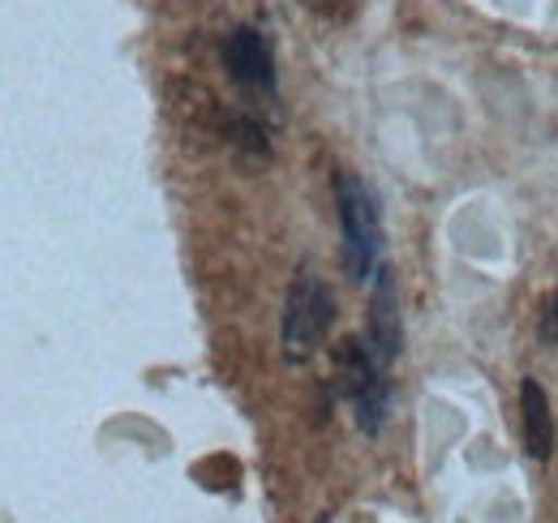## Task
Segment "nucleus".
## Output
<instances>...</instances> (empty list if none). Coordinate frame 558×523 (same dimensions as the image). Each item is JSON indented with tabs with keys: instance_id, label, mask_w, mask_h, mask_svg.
I'll use <instances>...</instances> for the list:
<instances>
[{
	"instance_id": "f257e3e1",
	"label": "nucleus",
	"mask_w": 558,
	"mask_h": 523,
	"mask_svg": "<svg viewBox=\"0 0 558 523\" xmlns=\"http://www.w3.org/2000/svg\"><path fill=\"white\" fill-rule=\"evenodd\" d=\"M336 210H340V232H344V270L352 283H365L378 275V254H383L378 197L361 177L336 172Z\"/></svg>"
},
{
	"instance_id": "20e7f679",
	"label": "nucleus",
	"mask_w": 558,
	"mask_h": 523,
	"mask_svg": "<svg viewBox=\"0 0 558 523\" xmlns=\"http://www.w3.org/2000/svg\"><path fill=\"white\" fill-rule=\"evenodd\" d=\"M223 65L228 73L245 86V90H276V61L271 48L263 39V31L254 26H236L223 44Z\"/></svg>"
},
{
	"instance_id": "0eeeda50",
	"label": "nucleus",
	"mask_w": 558,
	"mask_h": 523,
	"mask_svg": "<svg viewBox=\"0 0 558 523\" xmlns=\"http://www.w3.org/2000/svg\"><path fill=\"white\" fill-rule=\"evenodd\" d=\"M228 137H232L241 150H250V155H267V130H263L258 121H250V117H232V121H228Z\"/></svg>"
},
{
	"instance_id": "9d476101",
	"label": "nucleus",
	"mask_w": 558,
	"mask_h": 523,
	"mask_svg": "<svg viewBox=\"0 0 558 523\" xmlns=\"http://www.w3.org/2000/svg\"><path fill=\"white\" fill-rule=\"evenodd\" d=\"M323 523H327V520H323Z\"/></svg>"
},
{
	"instance_id": "7ed1b4c3",
	"label": "nucleus",
	"mask_w": 558,
	"mask_h": 523,
	"mask_svg": "<svg viewBox=\"0 0 558 523\" xmlns=\"http://www.w3.org/2000/svg\"><path fill=\"white\" fill-rule=\"evenodd\" d=\"M336 374H340V391L356 412V425L365 434H378L391 408V387H387V365L383 356L369 348V339H340L336 348Z\"/></svg>"
},
{
	"instance_id": "39448f33",
	"label": "nucleus",
	"mask_w": 558,
	"mask_h": 523,
	"mask_svg": "<svg viewBox=\"0 0 558 523\" xmlns=\"http://www.w3.org/2000/svg\"><path fill=\"white\" fill-rule=\"evenodd\" d=\"M404 327H400V288L391 279L387 266H378L374 275V296H369V348L383 356V365H391L400 356Z\"/></svg>"
},
{
	"instance_id": "f03ea898",
	"label": "nucleus",
	"mask_w": 558,
	"mask_h": 523,
	"mask_svg": "<svg viewBox=\"0 0 558 523\" xmlns=\"http://www.w3.org/2000/svg\"><path fill=\"white\" fill-rule=\"evenodd\" d=\"M331 323H336V301H331L327 283L314 270H301L288 283L283 318H279V339H283L288 365H305L310 356H318V348L327 343Z\"/></svg>"
},
{
	"instance_id": "1a4fd4ad",
	"label": "nucleus",
	"mask_w": 558,
	"mask_h": 523,
	"mask_svg": "<svg viewBox=\"0 0 558 523\" xmlns=\"http://www.w3.org/2000/svg\"><path fill=\"white\" fill-rule=\"evenodd\" d=\"M542 335H546V339H550V343L558 348V292L550 296V305H546V318H542Z\"/></svg>"
},
{
	"instance_id": "6e6552de",
	"label": "nucleus",
	"mask_w": 558,
	"mask_h": 523,
	"mask_svg": "<svg viewBox=\"0 0 558 523\" xmlns=\"http://www.w3.org/2000/svg\"><path fill=\"white\" fill-rule=\"evenodd\" d=\"M301 4H305L310 13H318V17H336V22L352 13V0H301Z\"/></svg>"
},
{
	"instance_id": "423d86ee",
	"label": "nucleus",
	"mask_w": 558,
	"mask_h": 523,
	"mask_svg": "<svg viewBox=\"0 0 558 523\" xmlns=\"http://www.w3.org/2000/svg\"><path fill=\"white\" fill-rule=\"evenodd\" d=\"M520 412H524V447H529V459L546 463L555 455V442H558V425H555V412H550V394L537 378H524L520 387Z\"/></svg>"
}]
</instances>
